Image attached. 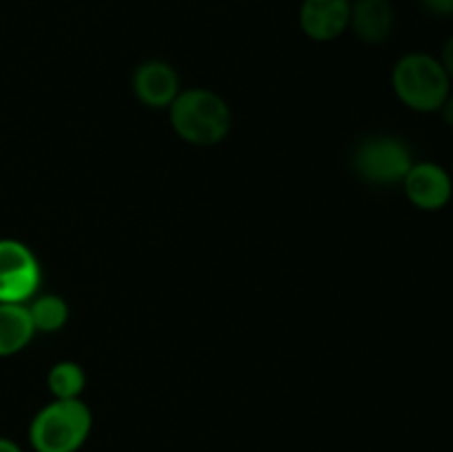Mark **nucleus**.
I'll return each mask as SVG.
<instances>
[{"mask_svg": "<svg viewBox=\"0 0 453 452\" xmlns=\"http://www.w3.org/2000/svg\"><path fill=\"white\" fill-rule=\"evenodd\" d=\"M171 129L180 140L193 146H215L230 136L233 111L219 96L203 87L181 89L168 106Z\"/></svg>", "mask_w": 453, "mask_h": 452, "instance_id": "1", "label": "nucleus"}, {"mask_svg": "<svg viewBox=\"0 0 453 452\" xmlns=\"http://www.w3.org/2000/svg\"><path fill=\"white\" fill-rule=\"evenodd\" d=\"M392 89L403 106L416 113H438L451 93V78L436 56L405 53L392 69Z\"/></svg>", "mask_w": 453, "mask_h": 452, "instance_id": "2", "label": "nucleus"}, {"mask_svg": "<svg viewBox=\"0 0 453 452\" xmlns=\"http://www.w3.org/2000/svg\"><path fill=\"white\" fill-rule=\"evenodd\" d=\"M93 430V412L82 399H53L29 424L34 452H78Z\"/></svg>", "mask_w": 453, "mask_h": 452, "instance_id": "3", "label": "nucleus"}, {"mask_svg": "<svg viewBox=\"0 0 453 452\" xmlns=\"http://www.w3.org/2000/svg\"><path fill=\"white\" fill-rule=\"evenodd\" d=\"M414 164V153L403 137L380 133L370 136L354 151V168L361 180L374 186H394L405 180Z\"/></svg>", "mask_w": 453, "mask_h": 452, "instance_id": "4", "label": "nucleus"}, {"mask_svg": "<svg viewBox=\"0 0 453 452\" xmlns=\"http://www.w3.org/2000/svg\"><path fill=\"white\" fill-rule=\"evenodd\" d=\"M42 266L25 242L0 238V304H27L40 292Z\"/></svg>", "mask_w": 453, "mask_h": 452, "instance_id": "5", "label": "nucleus"}, {"mask_svg": "<svg viewBox=\"0 0 453 452\" xmlns=\"http://www.w3.org/2000/svg\"><path fill=\"white\" fill-rule=\"evenodd\" d=\"M411 207L425 213H436L449 207L453 198L451 173L438 162H414L401 182Z\"/></svg>", "mask_w": 453, "mask_h": 452, "instance_id": "6", "label": "nucleus"}, {"mask_svg": "<svg viewBox=\"0 0 453 452\" xmlns=\"http://www.w3.org/2000/svg\"><path fill=\"white\" fill-rule=\"evenodd\" d=\"M180 74L166 60H144L133 71L131 87L137 102L149 109H168L180 96Z\"/></svg>", "mask_w": 453, "mask_h": 452, "instance_id": "7", "label": "nucleus"}, {"mask_svg": "<svg viewBox=\"0 0 453 452\" xmlns=\"http://www.w3.org/2000/svg\"><path fill=\"white\" fill-rule=\"evenodd\" d=\"M348 0H303L299 27L314 43H332L349 29Z\"/></svg>", "mask_w": 453, "mask_h": 452, "instance_id": "8", "label": "nucleus"}, {"mask_svg": "<svg viewBox=\"0 0 453 452\" xmlns=\"http://www.w3.org/2000/svg\"><path fill=\"white\" fill-rule=\"evenodd\" d=\"M396 13L389 0H354L349 4V29L361 43L380 44L392 35Z\"/></svg>", "mask_w": 453, "mask_h": 452, "instance_id": "9", "label": "nucleus"}, {"mask_svg": "<svg viewBox=\"0 0 453 452\" xmlns=\"http://www.w3.org/2000/svg\"><path fill=\"white\" fill-rule=\"evenodd\" d=\"M35 335L27 304H0V359L22 353Z\"/></svg>", "mask_w": 453, "mask_h": 452, "instance_id": "10", "label": "nucleus"}, {"mask_svg": "<svg viewBox=\"0 0 453 452\" xmlns=\"http://www.w3.org/2000/svg\"><path fill=\"white\" fill-rule=\"evenodd\" d=\"M35 332H58L69 322V304L58 292H38L27 301Z\"/></svg>", "mask_w": 453, "mask_h": 452, "instance_id": "11", "label": "nucleus"}, {"mask_svg": "<svg viewBox=\"0 0 453 452\" xmlns=\"http://www.w3.org/2000/svg\"><path fill=\"white\" fill-rule=\"evenodd\" d=\"M47 388L53 399H80L87 388V372L78 362L62 359L49 368Z\"/></svg>", "mask_w": 453, "mask_h": 452, "instance_id": "12", "label": "nucleus"}, {"mask_svg": "<svg viewBox=\"0 0 453 452\" xmlns=\"http://www.w3.org/2000/svg\"><path fill=\"white\" fill-rule=\"evenodd\" d=\"M425 12L434 18H451L453 16V0H420Z\"/></svg>", "mask_w": 453, "mask_h": 452, "instance_id": "13", "label": "nucleus"}, {"mask_svg": "<svg viewBox=\"0 0 453 452\" xmlns=\"http://www.w3.org/2000/svg\"><path fill=\"white\" fill-rule=\"evenodd\" d=\"M438 60L442 62L447 75H449L451 82H453V34L447 38V43L442 44V51H441V58H438Z\"/></svg>", "mask_w": 453, "mask_h": 452, "instance_id": "14", "label": "nucleus"}, {"mask_svg": "<svg viewBox=\"0 0 453 452\" xmlns=\"http://www.w3.org/2000/svg\"><path fill=\"white\" fill-rule=\"evenodd\" d=\"M441 113H442V120H445L447 127L453 129V91L449 93V97H447L445 105H442Z\"/></svg>", "mask_w": 453, "mask_h": 452, "instance_id": "15", "label": "nucleus"}, {"mask_svg": "<svg viewBox=\"0 0 453 452\" xmlns=\"http://www.w3.org/2000/svg\"><path fill=\"white\" fill-rule=\"evenodd\" d=\"M0 452H22V448L16 441L7 437H0Z\"/></svg>", "mask_w": 453, "mask_h": 452, "instance_id": "16", "label": "nucleus"}, {"mask_svg": "<svg viewBox=\"0 0 453 452\" xmlns=\"http://www.w3.org/2000/svg\"><path fill=\"white\" fill-rule=\"evenodd\" d=\"M348 3H354V0H348Z\"/></svg>", "mask_w": 453, "mask_h": 452, "instance_id": "17", "label": "nucleus"}]
</instances>
